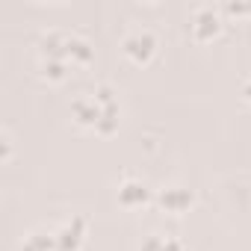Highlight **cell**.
Wrapping results in <instances>:
<instances>
[{"mask_svg": "<svg viewBox=\"0 0 251 251\" xmlns=\"http://www.w3.org/2000/svg\"><path fill=\"white\" fill-rule=\"evenodd\" d=\"M192 33H195L198 39H210V36H216V33H219V12H216L213 6H201V9H195V15H192Z\"/></svg>", "mask_w": 251, "mask_h": 251, "instance_id": "2", "label": "cell"}, {"mask_svg": "<svg viewBox=\"0 0 251 251\" xmlns=\"http://www.w3.org/2000/svg\"><path fill=\"white\" fill-rule=\"evenodd\" d=\"M50 245H56V239H53V236H48V239H42V236H33V239H27V245H24L21 251H48Z\"/></svg>", "mask_w": 251, "mask_h": 251, "instance_id": "7", "label": "cell"}, {"mask_svg": "<svg viewBox=\"0 0 251 251\" xmlns=\"http://www.w3.org/2000/svg\"><path fill=\"white\" fill-rule=\"evenodd\" d=\"M157 48V39L148 33V30H133L127 39H124V50H127V56H133L136 62H145Z\"/></svg>", "mask_w": 251, "mask_h": 251, "instance_id": "1", "label": "cell"}, {"mask_svg": "<svg viewBox=\"0 0 251 251\" xmlns=\"http://www.w3.org/2000/svg\"><path fill=\"white\" fill-rule=\"evenodd\" d=\"M53 239H56L59 251H68V248H74V245L83 239V222H80V219H74V222H71V225H65V227H62V230H59Z\"/></svg>", "mask_w": 251, "mask_h": 251, "instance_id": "3", "label": "cell"}, {"mask_svg": "<svg viewBox=\"0 0 251 251\" xmlns=\"http://www.w3.org/2000/svg\"><path fill=\"white\" fill-rule=\"evenodd\" d=\"M142 251H180V242H175V239H163V236H148L145 239V245H142Z\"/></svg>", "mask_w": 251, "mask_h": 251, "instance_id": "6", "label": "cell"}, {"mask_svg": "<svg viewBox=\"0 0 251 251\" xmlns=\"http://www.w3.org/2000/svg\"><path fill=\"white\" fill-rule=\"evenodd\" d=\"M160 201H163V207H169V210H175V213H180L183 207H189V201H192V195H189L186 189H180V186H172V189H166V192L160 195Z\"/></svg>", "mask_w": 251, "mask_h": 251, "instance_id": "4", "label": "cell"}, {"mask_svg": "<svg viewBox=\"0 0 251 251\" xmlns=\"http://www.w3.org/2000/svg\"><path fill=\"white\" fill-rule=\"evenodd\" d=\"M118 195H121V201H124V204H139V201H145V198H148V192H145V186H142V183H124Z\"/></svg>", "mask_w": 251, "mask_h": 251, "instance_id": "5", "label": "cell"}]
</instances>
